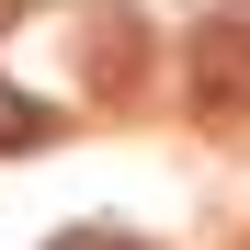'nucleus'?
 Listing matches in <instances>:
<instances>
[{
	"label": "nucleus",
	"instance_id": "1",
	"mask_svg": "<svg viewBox=\"0 0 250 250\" xmlns=\"http://www.w3.org/2000/svg\"><path fill=\"white\" fill-rule=\"evenodd\" d=\"M182 103H193V125H250V23L182 34Z\"/></svg>",
	"mask_w": 250,
	"mask_h": 250
},
{
	"label": "nucleus",
	"instance_id": "2",
	"mask_svg": "<svg viewBox=\"0 0 250 250\" xmlns=\"http://www.w3.org/2000/svg\"><path fill=\"white\" fill-rule=\"evenodd\" d=\"M46 137H57V114H46V103H23L12 80H0V148H46Z\"/></svg>",
	"mask_w": 250,
	"mask_h": 250
},
{
	"label": "nucleus",
	"instance_id": "3",
	"mask_svg": "<svg viewBox=\"0 0 250 250\" xmlns=\"http://www.w3.org/2000/svg\"><path fill=\"white\" fill-rule=\"evenodd\" d=\"M46 250H137V239H114V228H68V239H46Z\"/></svg>",
	"mask_w": 250,
	"mask_h": 250
}]
</instances>
